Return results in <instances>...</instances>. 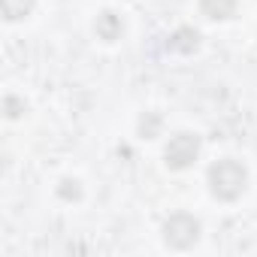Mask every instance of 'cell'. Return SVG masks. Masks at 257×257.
I'll return each instance as SVG.
<instances>
[{
	"mask_svg": "<svg viewBox=\"0 0 257 257\" xmlns=\"http://www.w3.org/2000/svg\"><path fill=\"white\" fill-rule=\"evenodd\" d=\"M245 179H248L245 167L239 161H230V158L218 161L209 170V185H212V194L218 200H236L245 191Z\"/></svg>",
	"mask_w": 257,
	"mask_h": 257,
	"instance_id": "1",
	"label": "cell"
},
{
	"mask_svg": "<svg viewBox=\"0 0 257 257\" xmlns=\"http://www.w3.org/2000/svg\"><path fill=\"white\" fill-rule=\"evenodd\" d=\"M197 236H200V224H197L191 215H176V218H170L167 227H164V239H167V245H173V248H188V245L197 242Z\"/></svg>",
	"mask_w": 257,
	"mask_h": 257,
	"instance_id": "2",
	"label": "cell"
},
{
	"mask_svg": "<svg viewBox=\"0 0 257 257\" xmlns=\"http://www.w3.org/2000/svg\"><path fill=\"white\" fill-rule=\"evenodd\" d=\"M197 149H200L197 137H191V134H176V137L170 140V146H167V164H170L173 170H185V167L197 158Z\"/></svg>",
	"mask_w": 257,
	"mask_h": 257,
	"instance_id": "3",
	"label": "cell"
},
{
	"mask_svg": "<svg viewBox=\"0 0 257 257\" xmlns=\"http://www.w3.org/2000/svg\"><path fill=\"white\" fill-rule=\"evenodd\" d=\"M236 10V0H203V13L209 19H230Z\"/></svg>",
	"mask_w": 257,
	"mask_h": 257,
	"instance_id": "4",
	"label": "cell"
},
{
	"mask_svg": "<svg viewBox=\"0 0 257 257\" xmlns=\"http://www.w3.org/2000/svg\"><path fill=\"white\" fill-rule=\"evenodd\" d=\"M0 4H4V13L10 22H19L34 10V0H0Z\"/></svg>",
	"mask_w": 257,
	"mask_h": 257,
	"instance_id": "5",
	"label": "cell"
},
{
	"mask_svg": "<svg viewBox=\"0 0 257 257\" xmlns=\"http://www.w3.org/2000/svg\"><path fill=\"white\" fill-rule=\"evenodd\" d=\"M97 31L103 34V40H109V43H112V40L121 34V22L115 19V13H103V16L97 19Z\"/></svg>",
	"mask_w": 257,
	"mask_h": 257,
	"instance_id": "6",
	"label": "cell"
}]
</instances>
